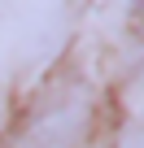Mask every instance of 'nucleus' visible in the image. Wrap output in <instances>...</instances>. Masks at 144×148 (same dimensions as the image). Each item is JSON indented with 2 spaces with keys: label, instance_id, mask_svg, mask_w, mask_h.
Segmentation results:
<instances>
[{
  "label": "nucleus",
  "instance_id": "1",
  "mask_svg": "<svg viewBox=\"0 0 144 148\" xmlns=\"http://www.w3.org/2000/svg\"><path fill=\"white\" fill-rule=\"evenodd\" d=\"M88 135V100L83 96H57L48 109H39L9 148H79Z\"/></svg>",
  "mask_w": 144,
  "mask_h": 148
},
{
  "label": "nucleus",
  "instance_id": "2",
  "mask_svg": "<svg viewBox=\"0 0 144 148\" xmlns=\"http://www.w3.org/2000/svg\"><path fill=\"white\" fill-rule=\"evenodd\" d=\"M122 148H144V126H135V131L122 139Z\"/></svg>",
  "mask_w": 144,
  "mask_h": 148
},
{
  "label": "nucleus",
  "instance_id": "3",
  "mask_svg": "<svg viewBox=\"0 0 144 148\" xmlns=\"http://www.w3.org/2000/svg\"><path fill=\"white\" fill-rule=\"evenodd\" d=\"M131 5H144V0H131Z\"/></svg>",
  "mask_w": 144,
  "mask_h": 148
}]
</instances>
